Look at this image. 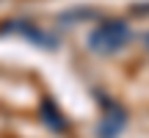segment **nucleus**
Segmentation results:
<instances>
[{"instance_id": "1", "label": "nucleus", "mask_w": 149, "mask_h": 138, "mask_svg": "<svg viewBox=\"0 0 149 138\" xmlns=\"http://www.w3.org/2000/svg\"><path fill=\"white\" fill-rule=\"evenodd\" d=\"M124 28L122 25H108V28H102L100 33L94 36V42H102V44H108V50H116L119 44L124 42Z\"/></svg>"}]
</instances>
